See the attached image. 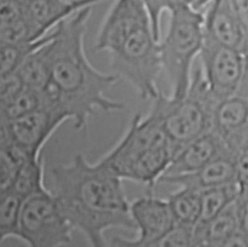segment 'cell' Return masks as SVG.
Listing matches in <instances>:
<instances>
[{
    "label": "cell",
    "mask_w": 248,
    "mask_h": 247,
    "mask_svg": "<svg viewBox=\"0 0 248 247\" xmlns=\"http://www.w3.org/2000/svg\"><path fill=\"white\" fill-rule=\"evenodd\" d=\"M166 145L175 146L159 116L151 109L143 117L140 114L135 115L122 138L101 159L123 179L125 171L138 156L149 149Z\"/></svg>",
    "instance_id": "7"
},
{
    "label": "cell",
    "mask_w": 248,
    "mask_h": 247,
    "mask_svg": "<svg viewBox=\"0 0 248 247\" xmlns=\"http://www.w3.org/2000/svg\"><path fill=\"white\" fill-rule=\"evenodd\" d=\"M42 38L24 16L21 1L0 4V44H27Z\"/></svg>",
    "instance_id": "17"
},
{
    "label": "cell",
    "mask_w": 248,
    "mask_h": 247,
    "mask_svg": "<svg viewBox=\"0 0 248 247\" xmlns=\"http://www.w3.org/2000/svg\"><path fill=\"white\" fill-rule=\"evenodd\" d=\"M12 143V139L10 136L8 123L0 120V152L3 151Z\"/></svg>",
    "instance_id": "34"
},
{
    "label": "cell",
    "mask_w": 248,
    "mask_h": 247,
    "mask_svg": "<svg viewBox=\"0 0 248 247\" xmlns=\"http://www.w3.org/2000/svg\"><path fill=\"white\" fill-rule=\"evenodd\" d=\"M200 56L203 77L215 101L235 95L242 73L243 53L204 37Z\"/></svg>",
    "instance_id": "8"
},
{
    "label": "cell",
    "mask_w": 248,
    "mask_h": 247,
    "mask_svg": "<svg viewBox=\"0 0 248 247\" xmlns=\"http://www.w3.org/2000/svg\"><path fill=\"white\" fill-rule=\"evenodd\" d=\"M130 215L138 231L137 240L157 239L176 226L167 200L149 194L130 202Z\"/></svg>",
    "instance_id": "13"
},
{
    "label": "cell",
    "mask_w": 248,
    "mask_h": 247,
    "mask_svg": "<svg viewBox=\"0 0 248 247\" xmlns=\"http://www.w3.org/2000/svg\"><path fill=\"white\" fill-rule=\"evenodd\" d=\"M92 8L83 9L59 23L50 40V91L77 130L86 127L95 109L118 111L124 105L107 96L118 77L103 73L89 61L84 46Z\"/></svg>",
    "instance_id": "2"
},
{
    "label": "cell",
    "mask_w": 248,
    "mask_h": 247,
    "mask_svg": "<svg viewBox=\"0 0 248 247\" xmlns=\"http://www.w3.org/2000/svg\"><path fill=\"white\" fill-rule=\"evenodd\" d=\"M105 0H22L23 15L42 38L78 12Z\"/></svg>",
    "instance_id": "14"
},
{
    "label": "cell",
    "mask_w": 248,
    "mask_h": 247,
    "mask_svg": "<svg viewBox=\"0 0 248 247\" xmlns=\"http://www.w3.org/2000/svg\"><path fill=\"white\" fill-rule=\"evenodd\" d=\"M193 228L176 225L163 236L141 242L136 238L130 239L115 235L108 242V247H192Z\"/></svg>",
    "instance_id": "23"
},
{
    "label": "cell",
    "mask_w": 248,
    "mask_h": 247,
    "mask_svg": "<svg viewBox=\"0 0 248 247\" xmlns=\"http://www.w3.org/2000/svg\"><path fill=\"white\" fill-rule=\"evenodd\" d=\"M192 247H216V246H213V245L208 244L203 241H193Z\"/></svg>",
    "instance_id": "38"
},
{
    "label": "cell",
    "mask_w": 248,
    "mask_h": 247,
    "mask_svg": "<svg viewBox=\"0 0 248 247\" xmlns=\"http://www.w3.org/2000/svg\"><path fill=\"white\" fill-rule=\"evenodd\" d=\"M209 2L210 0H190L191 7L197 11H202L205 6L208 5Z\"/></svg>",
    "instance_id": "37"
},
{
    "label": "cell",
    "mask_w": 248,
    "mask_h": 247,
    "mask_svg": "<svg viewBox=\"0 0 248 247\" xmlns=\"http://www.w3.org/2000/svg\"><path fill=\"white\" fill-rule=\"evenodd\" d=\"M52 30L50 38L34 49L16 71V74L26 87L41 91L50 81V40L53 34Z\"/></svg>",
    "instance_id": "18"
},
{
    "label": "cell",
    "mask_w": 248,
    "mask_h": 247,
    "mask_svg": "<svg viewBox=\"0 0 248 247\" xmlns=\"http://www.w3.org/2000/svg\"><path fill=\"white\" fill-rule=\"evenodd\" d=\"M110 56L113 74L129 82L142 99H155L160 93L157 78L163 70L160 42L150 22L136 28Z\"/></svg>",
    "instance_id": "5"
},
{
    "label": "cell",
    "mask_w": 248,
    "mask_h": 247,
    "mask_svg": "<svg viewBox=\"0 0 248 247\" xmlns=\"http://www.w3.org/2000/svg\"><path fill=\"white\" fill-rule=\"evenodd\" d=\"M239 232L234 201L201 227L193 229V241H203L221 247Z\"/></svg>",
    "instance_id": "19"
},
{
    "label": "cell",
    "mask_w": 248,
    "mask_h": 247,
    "mask_svg": "<svg viewBox=\"0 0 248 247\" xmlns=\"http://www.w3.org/2000/svg\"><path fill=\"white\" fill-rule=\"evenodd\" d=\"M164 3L166 6V10H168L170 13L178 9L191 7L190 0H164Z\"/></svg>",
    "instance_id": "36"
},
{
    "label": "cell",
    "mask_w": 248,
    "mask_h": 247,
    "mask_svg": "<svg viewBox=\"0 0 248 247\" xmlns=\"http://www.w3.org/2000/svg\"><path fill=\"white\" fill-rule=\"evenodd\" d=\"M24 87L16 73L0 77V111Z\"/></svg>",
    "instance_id": "28"
},
{
    "label": "cell",
    "mask_w": 248,
    "mask_h": 247,
    "mask_svg": "<svg viewBox=\"0 0 248 247\" xmlns=\"http://www.w3.org/2000/svg\"><path fill=\"white\" fill-rule=\"evenodd\" d=\"M30 156L36 155L28 154L13 142L0 152V194L10 191L18 169Z\"/></svg>",
    "instance_id": "27"
},
{
    "label": "cell",
    "mask_w": 248,
    "mask_h": 247,
    "mask_svg": "<svg viewBox=\"0 0 248 247\" xmlns=\"http://www.w3.org/2000/svg\"><path fill=\"white\" fill-rule=\"evenodd\" d=\"M237 95L248 99V51L243 53V66Z\"/></svg>",
    "instance_id": "33"
},
{
    "label": "cell",
    "mask_w": 248,
    "mask_h": 247,
    "mask_svg": "<svg viewBox=\"0 0 248 247\" xmlns=\"http://www.w3.org/2000/svg\"><path fill=\"white\" fill-rule=\"evenodd\" d=\"M204 40L203 13L191 7L170 12L168 30L160 40L163 70L171 86L172 97L187 92L192 77V65L200 54Z\"/></svg>",
    "instance_id": "4"
},
{
    "label": "cell",
    "mask_w": 248,
    "mask_h": 247,
    "mask_svg": "<svg viewBox=\"0 0 248 247\" xmlns=\"http://www.w3.org/2000/svg\"><path fill=\"white\" fill-rule=\"evenodd\" d=\"M203 13L204 37L245 53L248 37L231 0H210Z\"/></svg>",
    "instance_id": "12"
},
{
    "label": "cell",
    "mask_w": 248,
    "mask_h": 247,
    "mask_svg": "<svg viewBox=\"0 0 248 247\" xmlns=\"http://www.w3.org/2000/svg\"><path fill=\"white\" fill-rule=\"evenodd\" d=\"M221 247H248V238L238 232Z\"/></svg>",
    "instance_id": "35"
},
{
    "label": "cell",
    "mask_w": 248,
    "mask_h": 247,
    "mask_svg": "<svg viewBox=\"0 0 248 247\" xmlns=\"http://www.w3.org/2000/svg\"><path fill=\"white\" fill-rule=\"evenodd\" d=\"M23 200L11 191L0 194V244L9 237H17Z\"/></svg>",
    "instance_id": "26"
},
{
    "label": "cell",
    "mask_w": 248,
    "mask_h": 247,
    "mask_svg": "<svg viewBox=\"0 0 248 247\" xmlns=\"http://www.w3.org/2000/svg\"><path fill=\"white\" fill-rule=\"evenodd\" d=\"M67 120L62 109L46 106L7 123L12 142L28 154L38 156L52 134Z\"/></svg>",
    "instance_id": "9"
},
{
    "label": "cell",
    "mask_w": 248,
    "mask_h": 247,
    "mask_svg": "<svg viewBox=\"0 0 248 247\" xmlns=\"http://www.w3.org/2000/svg\"><path fill=\"white\" fill-rule=\"evenodd\" d=\"M72 226L46 189L23 201L17 239L27 247H62L72 240Z\"/></svg>",
    "instance_id": "6"
},
{
    "label": "cell",
    "mask_w": 248,
    "mask_h": 247,
    "mask_svg": "<svg viewBox=\"0 0 248 247\" xmlns=\"http://www.w3.org/2000/svg\"><path fill=\"white\" fill-rule=\"evenodd\" d=\"M43 107L45 101L42 91L25 86L0 111V120L9 122Z\"/></svg>",
    "instance_id": "25"
},
{
    "label": "cell",
    "mask_w": 248,
    "mask_h": 247,
    "mask_svg": "<svg viewBox=\"0 0 248 247\" xmlns=\"http://www.w3.org/2000/svg\"><path fill=\"white\" fill-rule=\"evenodd\" d=\"M218 102L212 97L201 68L191 77L190 86L182 97L166 96L161 92L153 99L151 109L179 149L211 130L213 109Z\"/></svg>",
    "instance_id": "3"
},
{
    "label": "cell",
    "mask_w": 248,
    "mask_h": 247,
    "mask_svg": "<svg viewBox=\"0 0 248 247\" xmlns=\"http://www.w3.org/2000/svg\"><path fill=\"white\" fill-rule=\"evenodd\" d=\"M51 31L44 38L27 44H0V77L16 73L26 57L38 46L46 43Z\"/></svg>",
    "instance_id": "24"
},
{
    "label": "cell",
    "mask_w": 248,
    "mask_h": 247,
    "mask_svg": "<svg viewBox=\"0 0 248 247\" xmlns=\"http://www.w3.org/2000/svg\"><path fill=\"white\" fill-rule=\"evenodd\" d=\"M232 182H235V155L233 154L222 155L193 172L165 175L157 181V183L189 187L200 191Z\"/></svg>",
    "instance_id": "16"
},
{
    "label": "cell",
    "mask_w": 248,
    "mask_h": 247,
    "mask_svg": "<svg viewBox=\"0 0 248 247\" xmlns=\"http://www.w3.org/2000/svg\"><path fill=\"white\" fill-rule=\"evenodd\" d=\"M146 22L150 19L140 0H114L98 31L95 49L110 54L136 28Z\"/></svg>",
    "instance_id": "10"
},
{
    "label": "cell",
    "mask_w": 248,
    "mask_h": 247,
    "mask_svg": "<svg viewBox=\"0 0 248 247\" xmlns=\"http://www.w3.org/2000/svg\"><path fill=\"white\" fill-rule=\"evenodd\" d=\"M225 154L233 153L227 148L215 132L209 130L182 146L162 176L193 172Z\"/></svg>",
    "instance_id": "15"
},
{
    "label": "cell",
    "mask_w": 248,
    "mask_h": 247,
    "mask_svg": "<svg viewBox=\"0 0 248 247\" xmlns=\"http://www.w3.org/2000/svg\"><path fill=\"white\" fill-rule=\"evenodd\" d=\"M62 213L90 247H108L105 232L136 229L122 179L102 160L90 163L76 154L51 170V189Z\"/></svg>",
    "instance_id": "1"
},
{
    "label": "cell",
    "mask_w": 248,
    "mask_h": 247,
    "mask_svg": "<svg viewBox=\"0 0 248 247\" xmlns=\"http://www.w3.org/2000/svg\"><path fill=\"white\" fill-rule=\"evenodd\" d=\"M239 232L248 238V188H240L234 201Z\"/></svg>",
    "instance_id": "30"
},
{
    "label": "cell",
    "mask_w": 248,
    "mask_h": 247,
    "mask_svg": "<svg viewBox=\"0 0 248 247\" xmlns=\"http://www.w3.org/2000/svg\"><path fill=\"white\" fill-rule=\"evenodd\" d=\"M176 225L193 228L198 224L202 211V191L179 187L167 199Z\"/></svg>",
    "instance_id": "20"
},
{
    "label": "cell",
    "mask_w": 248,
    "mask_h": 247,
    "mask_svg": "<svg viewBox=\"0 0 248 247\" xmlns=\"http://www.w3.org/2000/svg\"><path fill=\"white\" fill-rule=\"evenodd\" d=\"M235 182L239 188H248V146L235 156Z\"/></svg>",
    "instance_id": "31"
},
{
    "label": "cell",
    "mask_w": 248,
    "mask_h": 247,
    "mask_svg": "<svg viewBox=\"0 0 248 247\" xmlns=\"http://www.w3.org/2000/svg\"><path fill=\"white\" fill-rule=\"evenodd\" d=\"M147 14L150 19L152 31L154 34V37L157 41L160 42L161 40V15L164 11H166V6L164 3V0H140Z\"/></svg>",
    "instance_id": "29"
},
{
    "label": "cell",
    "mask_w": 248,
    "mask_h": 247,
    "mask_svg": "<svg viewBox=\"0 0 248 247\" xmlns=\"http://www.w3.org/2000/svg\"><path fill=\"white\" fill-rule=\"evenodd\" d=\"M231 2L248 37V0H231Z\"/></svg>",
    "instance_id": "32"
},
{
    "label": "cell",
    "mask_w": 248,
    "mask_h": 247,
    "mask_svg": "<svg viewBox=\"0 0 248 247\" xmlns=\"http://www.w3.org/2000/svg\"><path fill=\"white\" fill-rule=\"evenodd\" d=\"M211 130L237 155L248 146V99L237 94L219 101L212 114Z\"/></svg>",
    "instance_id": "11"
},
{
    "label": "cell",
    "mask_w": 248,
    "mask_h": 247,
    "mask_svg": "<svg viewBox=\"0 0 248 247\" xmlns=\"http://www.w3.org/2000/svg\"><path fill=\"white\" fill-rule=\"evenodd\" d=\"M239 190V185L236 182L202 190L201 216L195 227H201L206 224L222 210L231 205L235 201Z\"/></svg>",
    "instance_id": "22"
},
{
    "label": "cell",
    "mask_w": 248,
    "mask_h": 247,
    "mask_svg": "<svg viewBox=\"0 0 248 247\" xmlns=\"http://www.w3.org/2000/svg\"><path fill=\"white\" fill-rule=\"evenodd\" d=\"M45 190L43 159L41 155L30 156L18 169L10 191L24 201Z\"/></svg>",
    "instance_id": "21"
}]
</instances>
